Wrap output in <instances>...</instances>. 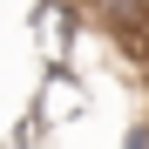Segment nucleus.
Masks as SVG:
<instances>
[{"label":"nucleus","instance_id":"f257e3e1","mask_svg":"<svg viewBox=\"0 0 149 149\" xmlns=\"http://www.w3.org/2000/svg\"><path fill=\"white\" fill-rule=\"evenodd\" d=\"M122 149H149V115H136L129 129H122Z\"/></svg>","mask_w":149,"mask_h":149}]
</instances>
